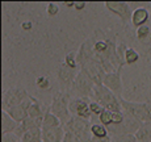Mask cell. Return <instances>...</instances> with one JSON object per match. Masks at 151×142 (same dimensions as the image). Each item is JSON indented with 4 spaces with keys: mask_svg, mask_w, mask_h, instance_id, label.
Here are the masks:
<instances>
[{
    "mask_svg": "<svg viewBox=\"0 0 151 142\" xmlns=\"http://www.w3.org/2000/svg\"><path fill=\"white\" fill-rule=\"evenodd\" d=\"M93 51L95 57L101 63L105 72H114L117 70H122V67L126 63L118 56L116 42L112 38L106 37L101 30L95 32L93 36Z\"/></svg>",
    "mask_w": 151,
    "mask_h": 142,
    "instance_id": "obj_1",
    "label": "cell"
},
{
    "mask_svg": "<svg viewBox=\"0 0 151 142\" xmlns=\"http://www.w3.org/2000/svg\"><path fill=\"white\" fill-rule=\"evenodd\" d=\"M78 65H79L80 71L87 74L96 86H103V78L106 74L105 70L103 68L101 63L99 62L95 57L93 51V37L88 38L80 45L79 50L76 53Z\"/></svg>",
    "mask_w": 151,
    "mask_h": 142,
    "instance_id": "obj_2",
    "label": "cell"
},
{
    "mask_svg": "<svg viewBox=\"0 0 151 142\" xmlns=\"http://www.w3.org/2000/svg\"><path fill=\"white\" fill-rule=\"evenodd\" d=\"M70 101H71V92L59 91L57 94H54L51 104L49 107L51 113L59 118L62 126H65L72 117L71 113H70Z\"/></svg>",
    "mask_w": 151,
    "mask_h": 142,
    "instance_id": "obj_3",
    "label": "cell"
},
{
    "mask_svg": "<svg viewBox=\"0 0 151 142\" xmlns=\"http://www.w3.org/2000/svg\"><path fill=\"white\" fill-rule=\"evenodd\" d=\"M93 101L99 103L104 109H108V111L113 112V113H117V112H124L122 107L120 103V97L116 96L112 91H109L106 87L104 86H96L93 89V96L92 99Z\"/></svg>",
    "mask_w": 151,
    "mask_h": 142,
    "instance_id": "obj_4",
    "label": "cell"
},
{
    "mask_svg": "<svg viewBox=\"0 0 151 142\" xmlns=\"http://www.w3.org/2000/svg\"><path fill=\"white\" fill-rule=\"evenodd\" d=\"M120 103L124 113L132 116L142 124L151 121V103H135V101L125 100L124 97H120Z\"/></svg>",
    "mask_w": 151,
    "mask_h": 142,
    "instance_id": "obj_5",
    "label": "cell"
},
{
    "mask_svg": "<svg viewBox=\"0 0 151 142\" xmlns=\"http://www.w3.org/2000/svg\"><path fill=\"white\" fill-rule=\"evenodd\" d=\"M91 126L92 124L89 120H84V118L72 116L71 120L63 128H65V132H68L72 136H75L79 142H89L92 138Z\"/></svg>",
    "mask_w": 151,
    "mask_h": 142,
    "instance_id": "obj_6",
    "label": "cell"
},
{
    "mask_svg": "<svg viewBox=\"0 0 151 142\" xmlns=\"http://www.w3.org/2000/svg\"><path fill=\"white\" fill-rule=\"evenodd\" d=\"M95 87H96V84H95L93 80L87 74H84L83 71L79 70L76 79H75V83H74V86H72V91L76 95V97L91 100L92 96H93Z\"/></svg>",
    "mask_w": 151,
    "mask_h": 142,
    "instance_id": "obj_7",
    "label": "cell"
},
{
    "mask_svg": "<svg viewBox=\"0 0 151 142\" xmlns=\"http://www.w3.org/2000/svg\"><path fill=\"white\" fill-rule=\"evenodd\" d=\"M30 97V95L25 91L24 88H20V87H13L9 88L3 94L1 97V109L3 111H8V109H12L14 107L22 104L25 100H28Z\"/></svg>",
    "mask_w": 151,
    "mask_h": 142,
    "instance_id": "obj_8",
    "label": "cell"
},
{
    "mask_svg": "<svg viewBox=\"0 0 151 142\" xmlns=\"http://www.w3.org/2000/svg\"><path fill=\"white\" fill-rule=\"evenodd\" d=\"M142 123L135 118H133L132 116L125 113V120L120 125H110L108 126V132L110 137H117V136H124V134H135L138 132V129L141 128Z\"/></svg>",
    "mask_w": 151,
    "mask_h": 142,
    "instance_id": "obj_9",
    "label": "cell"
},
{
    "mask_svg": "<svg viewBox=\"0 0 151 142\" xmlns=\"http://www.w3.org/2000/svg\"><path fill=\"white\" fill-rule=\"evenodd\" d=\"M78 71L76 68H72L67 66L66 63H62V65L58 67L57 70V79L58 83H59L62 91L65 92H70V89H72V86L75 83V79L78 76Z\"/></svg>",
    "mask_w": 151,
    "mask_h": 142,
    "instance_id": "obj_10",
    "label": "cell"
},
{
    "mask_svg": "<svg viewBox=\"0 0 151 142\" xmlns=\"http://www.w3.org/2000/svg\"><path fill=\"white\" fill-rule=\"evenodd\" d=\"M104 5H105V8L109 12L120 17L124 24L127 22L129 20H132L133 11L126 1H105Z\"/></svg>",
    "mask_w": 151,
    "mask_h": 142,
    "instance_id": "obj_11",
    "label": "cell"
},
{
    "mask_svg": "<svg viewBox=\"0 0 151 142\" xmlns=\"http://www.w3.org/2000/svg\"><path fill=\"white\" fill-rule=\"evenodd\" d=\"M89 101L91 100L79 99V97L71 99V101H70V113H71V116L89 120L92 117L91 109H89Z\"/></svg>",
    "mask_w": 151,
    "mask_h": 142,
    "instance_id": "obj_12",
    "label": "cell"
},
{
    "mask_svg": "<svg viewBox=\"0 0 151 142\" xmlns=\"http://www.w3.org/2000/svg\"><path fill=\"white\" fill-rule=\"evenodd\" d=\"M103 86L112 91L116 96L122 97V79H121V70L114 72H106L103 78Z\"/></svg>",
    "mask_w": 151,
    "mask_h": 142,
    "instance_id": "obj_13",
    "label": "cell"
},
{
    "mask_svg": "<svg viewBox=\"0 0 151 142\" xmlns=\"http://www.w3.org/2000/svg\"><path fill=\"white\" fill-rule=\"evenodd\" d=\"M47 108L49 107H46L38 99L33 97V101H32L30 107H29V111H28V117H30L32 120H34L36 123H38L42 126V121H43V117H45Z\"/></svg>",
    "mask_w": 151,
    "mask_h": 142,
    "instance_id": "obj_14",
    "label": "cell"
},
{
    "mask_svg": "<svg viewBox=\"0 0 151 142\" xmlns=\"http://www.w3.org/2000/svg\"><path fill=\"white\" fill-rule=\"evenodd\" d=\"M32 101H33V96H30L28 100H25L22 104L14 107V108H12V109H8V111H5V112H7V113L11 117L16 121V123L21 124L22 121L28 117V111H29V107H30Z\"/></svg>",
    "mask_w": 151,
    "mask_h": 142,
    "instance_id": "obj_15",
    "label": "cell"
},
{
    "mask_svg": "<svg viewBox=\"0 0 151 142\" xmlns=\"http://www.w3.org/2000/svg\"><path fill=\"white\" fill-rule=\"evenodd\" d=\"M65 128L62 125L55 128H42V142H63Z\"/></svg>",
    "mask_w": 151,
    "mask_h": 142,
    "instance_id": "obj_16",
    "label": "cell"
},
{
    "mask_svg": "<svg viewBox=\"0 0 151 142\" xmlns=\"http://www.w3.org/2000/svg\"><path fill=\"white\" fill-rule=\"evenodd\" d=\"M151 13L149 11V8H145V7H138L137 9L133 11L132 14V25L135 29L143 27V25H147V21H149Z\"/></svg>",
    "mask_w": 151,
    "mask_h": 142,
    "instance_id": "obj_17",
    "label": "cell"
},
{
    "mask_svg": "<svg viewBox=\"0 0 151 142\" xmlns=\"http://www.w3.org/2000/svg\"><path fill=\"white\" fill-rule=\"evenodd\" d=\"M17 126H19V123H16L5 111H1V136L14 133Z\"/></svg>",
    "mask_w": 151,
    "mask_h": 142,
    "instance_id": "obj_18",
    "label": "cell"
},
{
    "mask_svg": "<svg viewBox=\"0 0 151 142\" xmlns=\"http://www.w3.org/2000/svg\"><path fill=\"white\" fill-rule=\"evenodd\" d=\"M22 142H42V128L34 126L21 137Z\"/></svg>",
    "mask_w": 151,
    "mask_h": 142,
    "instance_id": "obj_19",
    "label": "cell"
},
{
    "mask_svg": "<svg viewBox=\"0 0 151 142\" xmlns=\"http://www.w3.org/2000/svg\"><path fill=\"white\" fill-rule=\"evenodd\" d=\"M137 142H151V121L150 123H143L138 132L135 133Z\"/></svg>",
    "mask_w": 151,
    "mask_h": 142,
    "instance_id": "obj_20",
    "label": "cell"
},
{
    "mask_svg": "<svg viewBox=\"0 0 151 142\" xmlns=\"http://www.w3.org/2000/svg\"><path fill=\"white\" fill-rule=\"evenodd\" d=\"M60 125L62 124H60L59 118L51 113L50 108H47L45 117H43V121H42V128H55V126H60Z\"/></svg>",
    "mask_w": 151,
    "mask_h": 142,
    "instance_id": "obj_21",
    "label": "cell"
},
{
    "mask_svg": "<svg viewBox=\"0 0 151 142\" xmlns=\"http://www.w3.org/2000/svg\"><path fill=\"white\" fill-rule=\"evenodd\" d=\"M91 133H92V137H96V138H106V137H109L108 129H106L104 125H101V124H92Z\"/></svg>",
    "mask_w": 151,
    "mask_h": 142,
    "instance_id": "obj_22",
    "label": "cell"
},
{
    "mask_svg": "<svg viewBox=\"0 0 151 142\" xmlns=\"http://www.w3.org/2000/svg\"><path fill=\"white\" fill-rule=\"evenodd\" d=\"M139 61V53L135 49L133 48H127L126 51H125V63L126 65H134Z\"/></svg>",
    "mask_w": 151,
    "mask_h": 142,
    "instance_id": "obj_23",
    "label": "cell"
},
{
    "mask_svg": "<svg viewBox=\"0 0 151 142\" xmlns=\"http://www.w3.org/2000/svg\"><path fill=\"white\" fill-rule=\"evenodd\" d=\"M99 121H100L101 125H104L105 128H108L113 124V112L108 111V109H104L103 113L99 116Z\"/></svg>",
    "mask_w": 151,
    "mask_h": 142,
    "instance_id": "obj_24",
    "label": "cell"
},
{
    "mask_svg": "<svg viewBox=\"0 0 151 142\" xmlns=\"http://www.w3.org/2000/svg\"><path fill=\"white\" fill-rule=\"evenodd\" d=\"M151 34V30H150V27L149 25H143V27L138 28L137 30H135V36H137V40H139V41H146V40H149Z\"/></svg>",
    "mask_w": 151,
    "mask_h": 142,
    "instance_id": "obj_25",
    "label": "cell"
},
{
    "mask_svg": "<svg viewBox=\"0 0 151 142\" xmlns=\"http://www.w3.org/2000/svg\"><path fill=\"white\" fill-rule=\"evenodd\" d=\"M63 63H66L67 66H70V67L72 68H76L79 67V65H78V59H76V53H74V51H71V53L66 54L65 57V61H63Z\"/></svg>",
    "mask_w": 151,
    "mask_h": 142,
    "instance_id": "obj_26",
    "label": "cell"
},
{
    "mask_svg": "<svg viewBox=\"0 0 151 142\" xmlns=\"http://www.w3.org/2000/svg\"><path fill=\"white\" fill-rule=\"evenodd\" d=\"M36 86H37V88H40V89H49L51 84H50V80H49L47 76L41 75V76H38L36 79Z\"/></svg>",
    "mask_w": 151,
    "mask_h": 142,
    "instance_id": "obj_27",
    "label": "cell"
},
{
    "mask_svg": "<svg viewBox=\"0 0 151 142\" xmlns=\"http://www.w3.org/2000/svg\"><path fill=\"white\" fill-rule=\"evenodd\" d=\"M112 142H137V137L135 134L117 136V137H112Z\"/></svg>",
    "mask_w": 151,
    "mask_h": 142,
    "instance_id": "obj_28",
    "label": "cell"
},
{
    "mask_svg": "<svg viewBox=\"0 0 151 142\" xmlns=\"http://www.w3.org/2000/svg\"><path fill=\"white\" fill-rule=\"evenodd\" d=\"M89 109H91L92 116H97V117L103 113V111H104L103 107H101L99 103H96V101H93V100L89 101Z\"/></svg>",
    "mask_w": 151,
    "mask_h": 142,
    "instance_id": "obj_29",
    "label": "cell"
},
{
    "mask_svg": "<svg viewBox=\"0 0 151 142\" xmlns=\"http://www.w3.org/2000/svg\"><path fill=\"white\" fill-rule=\"evenodd\" d=\"M46 13H47L49 17H54L59 13V5L57 3H49L46 5Z\"/></svg>",
    "mask_w": 151,
    "mask_h": 142,
    "instance_id": "obj_30",
    "label": "cell"
},
{
    "mask_svg": "<svg viewBox=\"0 0 151 142\" xmlns=\"http://www.w3.org/2000/svg\"><path fill=\"white\" fill-rule=\"evenodd\" d=\"M19 137H17L14 133H9V134H4L1 136V142H20Z\"/></svg>",
    "mask_w": 151,
    "mask_h": 142,
    "instance_id": "obj_31",
    "label": "cell"
},
{
    "mask_svg": "<svg viewBox=\"0 0 151 142\" xmlns=\"http://www.w3.org/2000/svg\"><path fill=\"white\" fill-rule=\"evenodd\" d=\"M86 5H87V3H86V1H75V4H74V9H76L78 12H80V11H83L84 8H86Z\"/></svg>",
    "mask_w": 151,
    "mask_h": 142,
    "instance_id": "obj_32",
    "label": "cell"
},
{
    "mask_svg": "<svg viewBox=\"0 0 151 142\" xmlns=\"http://www.w3.org/2000/svg\"><path fill=\"white\" fill-rule=\"evenodd\" d=\"M89 142H112V137H106V138H96V137H92Z\"/></svg>",
    "mask_w": 151,
    "mask_h": 142,
    "instance_id": "obj_33",
    "label": "cell"
},
{
    "mask_svg": "<svg viewBox=\"0 0 151 142\" xmlns=\"http://www.w3.org/2000/svg\"><path fill=\"white\" fill-rule=\"evenodd\" d=\"M32 28H33V22L32 21H24L21 24V29H24V30H32Z\"/></svg>",
    "mask_w": 151,
    "mask_h": 142,
    "instance_id": "obj_34",
    "label": "cell"
},
{
    "mask_svg": "<svg viewBox=\"0 0 151 142\" xmlns=\"http://www.w3.org/2000/svg\"><path fill=\"white\" fill-rule=\"evenodd\" d=\"M74 4H75V1H72V3H65V5H66V7H68V8H74Z\"/></svg>",
    "mask_w": 151,
    "mask_h": 142,
    "instance_id": "obj_35",
    "label": "cell"
},
{
    "mask_svg": "<svg viewBox=\"0 0 151 142\" xmlns=\"http://www.w3.org/2000/svg\"><path fill=\"white\" fill-rule=\"evenodd\" d=\"M149 11H150V13H151V4H149Z\"/></svg>",
    "mask_w": 151,
    "mask_h": 142,
    "instance_id": "obj_36",
    "label": "cell"
},
{
    "mask_svg": "<svg viewBox=\"0 0 151 142\" xmlns=\"http://www.w3.org/2000/svg\"><path fill=\"white\" fill-rule=\"evenodd\" d=\"M20 142H22V141H20Z\"/></svg>",
    "mask_w": 151,
    "mask_h": 142,
    "instance_id": "obj_37",
    "label": "cell"
}]
</instances>
